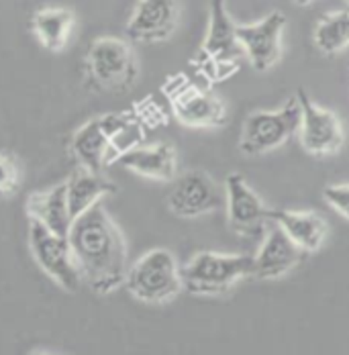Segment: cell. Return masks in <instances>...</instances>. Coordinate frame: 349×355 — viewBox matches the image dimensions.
Instances as JSON below:
<instances>
[{"mask_svg":"<svg viewBox=\"0 0 349 355\" xmlns=\"http://www.w3.org/2000/svg\"><path fill=\"white\" fill-rule=\"evenodd\" d=\"M225 207V194L203 170H190L172 180L168 209L180 218H198Z\"/></svg>","mask_w":349,"mask_h":355,"instance_id":"ba28073f","label":"cell"},{"mask_svg":"<svg viewBox=\"0 0 349 355\" xmlns=\"http://www.w3.org/2000/svg\"><path fill=\"white\" fill-rule=\"evenodd\" d=\"M241 45L237 39V25L231 21L225 0H210L209 31L203 43V53L214 64H227L237 60L241 53Z\"/></svg>","mask_w":349,"mask_h":355,"instance_id":"2e32d148","label":"cell"},{"mask_svg":"<svg viewBox=\"0 0 349 355\" xmlns=\"http://www.w3.org/2000/svg\"><path fill=\"white\" fill-rule=\"evenodd\" d=\"M76 25V15L70 8L47 6L39 8L31 19V29L39 39V43L49 51H62Z\"/></svg>","mask_w":349,"mask_h":355,"instance_id":"ffe728a7","label":"cell"},{"mask_svg":"<svg viewBox=\"0 0 349 355\" xmlns=\"http://www.w3.org/2000/svg\"><path fill=\"white\" fill-rule=\"evenodd\" d=\"M180 274L182 286L190 294L219 296L229 292L239 280L253 276V257L201 251L180 268Z\"/></svg>","mask_w":349,"mask_h":355,"instance_id":"7a4b0ae2","label":"cell"},{"mask_svg":"<svg viewBox=\"0 0 349 355\" xmlns=\"http://www.w3.org/2000/svg\"><path fill=\"white\" fill-rule=\"evenodd\" d=\"M346 2H348V4H349V0H346Z\"/></svg>","mask_w":349,"mask_h":355,"instance_id":"d4e9b609","label":"cell"},{"mask_svg":"<svg viewBox=\"0 0 349 355\" xmlns=\"http://www.w3.org/2000/svg\"><path fill=\"white\" fill-rule=\"evenodd\" d=\"M125 286L133 298L149 304H162L182 292V274L174 253L151 249L127 272Z\"/></svg>","mask_w":349,"mask_h":355,"instance_id":"277c9868","label":"cell"},{"mask_svg":"<svg viewBox=\"0 0 349 355\" xmlns=\"http://www.w3.org/2000/svg\"><path fill=\"white\" fill-rule=\"evenodd\" d=\"M286 27V17L274 10L257 23L237 25L239 45L247 53L249 64L257 71L270 70L282 55V33Z\"/></svg>","mask_w":349,"mask_h":355,"instance_id":"8fae6325","label":"cell"},{"mask_svg":"<svg viewBox=\"0 0 349 355\" xmlns=\"http://www.w3.org/2000/svg\"><path fill=\"white\" fill-rule=\"evenodd\" d=\"M174 114L186 127H221L227 123L225 105L210 92L196 86L182 88L172 101Z\"/></svg>","mask_w":349,"mask_h":355,"instance_id":"9a60e30c","label":"cell"},{"mask_svg":"<svg viewBox=\"0 0 349 355\" xmlns=\"http://www.w3.org/2000/svg\"><path fill=\"white\" fill-rule=\"evenodd\" d=\"M21 180L23 174L19 162L8 153H0V196L17 194L21 188Z\"/></svg>","mask_w":349,"mask_h":355,"instance_id":"7402d4cb","label":"cell"},{"mask_svg":"<svg viewBox=\"0 0 349 355\" xmlns=\"http://www.w3.org/2000/svg\"><path fill=\"white\" fill-rule=\"evenodd\" d=\"M178 27V0H139L129 23L127 37L139 43L166 41Z\"/></svg>","mask_w":349,"mask_h":355,"instance_id":"4fadbf2b","label":"cell"},{"mask_svg":"<svg viewBox=\"0 0 349 355\" xmlns=\"http://www.w3.org/2000/svg\"><path fill=\"white\" fill-rule=\"evenodd\" d=\"M270 220L278 223L288 233V237L303 248L307 253H314L323 248L327 237V223L321 214L311 211H288V209H274Z\"/></svg>","mask_w":349,"mask_h":355,"instance_id":"d6986e66","label":"cell"},{"mask_svg":"<svg viewBox=\"0 0 349 355\" xmlns=\"http://www.w3.org/2000/svg\"><path fill=\"white\" fill-rule=\"evenodd\" d=\"M270 223L272 227L268 229L262 248L257 255H253V276L259 280H276L292 272L307 257V251L298 248L278 223Z\"/></svg>","mask_w":349,"mask_h":355,"instance_id":"7c38bea8","label":"cell"},{"mask_svg":"<svg viewBox=\"0 0 349 355\" xmlns=\"http://www.w3.org/2000/svg\"><path fill=\"white\" fill-rule=\"evenodd\" d=\"M294 2H296L298 6H307V4H309L311 0H294Z\"/></svg>","mask_w":349,"mask_h":355,"instance_id":"cb8c5ba5","label":"cell"},{"mask_svg":"<svg viewBox=\"0 0 349 355\" xmlns=\"http://www.w3.org/2000/svg\"><path fill=\"white\" fill-rule=\"evenodd\" d=\"M25 211H27L29 218L41 223L49 231L68 237L74 218H71L70 207H68L66 182L64 184H56V186H51L47 190L33 192L27 198Z\"/></svg>","mask_w":349,"mask_h":355,"instance_id":"e0dca14e","label":"cell"},{"mask_svg":"<svg viewBox=\"0 0 349 355\" xmlns=\"http://www.w3.org/2000/svg\"><path fill=\"white\" fill-rule=\"evenodd\" d=\"M323 198L331 209H335L339 214H343L349 220V184H335L327 186L323 190Z\"/></svg>","mask_w":349,"mask_h":355,"instance_id":"603a6c76","label":"cell"},{"mask_svg":"<svg viewBox=\"0 0 349 355\" xmlns=\"http://www.w3.org/2000/svg\"><path fill=\"white\" fill-rule=\"evenodd\" d=\"M112 192H117V186L110 180H106L101 172H92L82 166H76V170L66 180V196H68L71 218L90 211L106 194Z\"/></svg>","mask_w":349,"mask_h":355,"instance_id":"ac0fdd59","label":"cell"},{"mask_svg":"<svg viewBox=\"0 0 349 355\" xmlns=\"http://www.w3.org/2000/svg\"><path fill=\"white\" fill-rule=\"evenodd\" d=\"M225 207L229 227L239 235L255 237L270 225L272 211L241 174H229L225 180Z\"/></svg>","mask_w":349,"mask_h":355,"instance_id":"30bf717a","label":"cell"},{"mask_svg":"<svg viewBox=\"0 0 349 355\" xmlns=\"http://www.w3.org/2000/svg\"><path fill=\"white\" fill-rule=\"evenodd\" d=\"M117 164H121L125 170H129L137 176L158 180V182H172L178 172L176 151L168 143L125 149L117 157Z\"/></svg>","mask_w":349,"mask_h":355,"instance_id":"5bb4252c","label":"cell"},{"mask_svg":"<svg viewBox=\"0 0 349 355\" xmlns=\"http://www.w3.org/2000/svg\"><path fill=\"white\" fill-rule=\"evenodd\" d=\"M300 105V145L311 155H335L343 147V129L335 112L321 108L311 101L307 90L296 92Z\"/></svg>","mask_w":349,"mask_h":355,"instance_id":"9c48e42d","label":"cell"},{"mask_svg":"<svg viewBox=\"0 0 349 355\" xmlns=\"http://www.w3.org/2000/svg\"><path fill=\"white\" fill-rule=\"evenodd\" d=\"M300 129V105L290 98L280 110H257L247 116L239 149L245 155H262L288 143Z\"/></svg>","mask_w":349,"mask_h":355,"instance_id":"5b68a950","label":"cell"},{"mask_svg":"<svg viewBox=\"0 0 349 355\" xmlns=\"http://www.w3.org/2000/svg\"><path fill=\"white\" fill-rule=\"evenodd\" d=\"M88 82L99 90L125 92L137 80V60L131 45L119 37H101L90 43L84 60Z\"/></svg>","mask_w":349,"mask_h":355,"instance_id":"3957f363","label":"cell"},{"mask_svg":"<svg viewBox=\"0 0 349 355\" xmlns=\"http://www.w3.org/2000/svg\"><path fill=\"white\" fill-rule=\"evenodd\" d=\"M29 248L37 266L66 292H78L84 280L78 270L70 241L29 218Z\"/></svg>","mask_w":349,"mask_h":355,"instance_id":"52a82bcc","label":"cell"},{"mask_svg":"<svg viewBox=\"0 0 349 355\" xmlns=\"http://www.w3.org/2000/svg\"><path fill=\"white\" fill-rule=\"evenodd\" d=\"M314 45L321 53L333 55L349 45V10L329 12L314 27Z\"/></svg>","mask_w":349,"mask_h":355,"instance_id":"44dd1931","label":"cell"},{"mask_svg":"<svg viewBox=\"0 0 349 355\" xmlns=\"http://www.w3.org/2000/svg\"><path fill=\"white\" fill-rule=\"evenodd\" d=\"M129 127V121L123 114H105L84 123L70 141V153L76 166H82L92 172H105L110 162H117L114 139Z\"/></svg>","mask_w":349,"mask_h":355,"instance_id":"8992f818","label":"cell"},{"mask_svg":"<svg viewBox=\"0 0 349 355\" xmlns=\"http://www.w3.org/2000/svg\"><path fill=\"white\" fill-rule=\"evenodd\" d=\"M82 280L99 294H110L125 284L127 243L119 225L99 202L71 220L68 233Z\"/></svg>","mask_w":349,"mask_h":355,"instance_id":"6da1fadb","label":"cell"}]
</instances>
